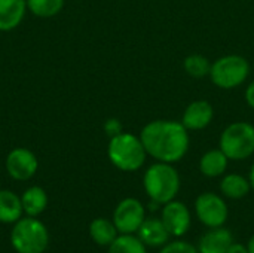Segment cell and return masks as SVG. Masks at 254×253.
<instances>
[{
	"instance_id": "cell-5",
	"label": "cell",
	"mask_w": 254,
	"mask_h": 253,
	"mask_svg": "<svg viewBox=\"0 0 254 253\" xmlns=\"http://www.w3.org/2000/svg\"><path fill=\"white\" fill-rule=\"evenodd\" d=\"M10 245L16 253H43L49 245V233L37 218H21L13 224Z\"/></svg>"
},
{
	"instance_id": "cell-6",
	"label": "cell",
	"mask_w": 254,
	"mask_h": 253,
	"mask_svg": "<svg viewBox=\"0 0 254 253\" xmlns=\"http://www.w3.org/2000/svg\"><path fill=\"white\" fill-rule=\"evenodd\" d=\"M219 148L229 161L249 160L254 155V125L247 121L231 122L220 134Z\"/></svg>"
},
{
	"instance_id": "cell-14",
	"label": "cell",
	"mask_w": 254,
	"mask_h": 253,
	"mask_svg": "<svg viewBox=\"0 0 254 253\" xmlns=\"http://www.w3.org/2000/svg\"><path fill=\"white\" fill-rule=\"evenodd\" d=\"M27 10V0H0V31L16 28Z\"/></svg>"
},
{
	"instance_id": "cell-26",
	"label": "cell",
	"mask_w": 254,
	"mask_h": 253,
	"mask_svg": "<svg viewBox=\"0 0 254 253\" xmlns=\"http://www.w3.org/2000/svg\"><path fill=\"white\" fill-rule=\"evenodd\" d=\"M228 253H249V249H247V246H244V245H241V243H232L231 245V248H229V251Z\"/></svg>"
},
{
	"instance_id": "cell-24",
	"label": "cell",
	"mask_w": 254,
	"mask_h": 253,
	"mask_svg": "<svg viewBox=\"0 0 254 253\" xmlns=\"http://www.w3.org/2000/svg\"><path fill=\"white\" fill-rule=\"evenodd\" d=\"M104 131H106V134L109 137H115V136H118V134H121L124 131V127H122L119 119L110 118V119H107L104 122Z\"/></svg>"
},
{
	"instance_id": "cell-20",
	"label": "cell",
	"mask_w": 254,
	"mask_h": 253,
	"mask_svg": "<svg viewBox=\"0 0 254 253\" xmlns=\"http://www.w3.org/2000/svg\"><path fill=\"white\" fill-rule=\"evenodd\" d=\"M185 72L193 79H202L210 76L211 61L202 54H190L183 61Z\"/></svg>"
},
{
	"instance_id": "cell-19",
	"label": "cell",
	"mask_w": 254,
	"mask_h": 253,
	"mask_svg": "<svg viewBox=\"0 0 254 253\" xmlns=\"http://www.w3.org/2000/svg\"><path fill=\"white\" fill-rule=\"evenodd\" d=\"M89 236L98 246H110L119 236L113 221L106 218H97L89 224Z\"/></svg>"
},
{
	"instance_id": "cell-21",
	"label": "cell",
	"mask_w": 254,
	"mask_h": 253,
	"mask_svg": "<svg viewBox=\"0 0 254 253\" xmlns=\"http://www.w3.org/2000/svg\"><path fill=\"white\" fill-rule=\"evenodd\" d=\"M109 253H147V246L134 234H121L109 246Z\"/></svg>"
},
{
	"instance_id": "cell-7",
	"label": "cell",
	"mask_w": 254,
	"mask_h": 253,
	"mask_svg": "<svg viewBox=\"0 0 254 253\" xmlns=\"http://www.w3.org/2000/svg\"><path fill=\"white\" fill-rule=\"evenodd\" d=\"M195 215L204 227L220 228L228 221L229 209L219 194L202 192L195 200Z\"/></svg>"
},
{
	"instance_id": "cell-23",
	"label": "cell",
	"mask_w": 254,
	"mask_h": 253,
	"mask_svg": "<svg viewBox=\"0 0 254 253\" xmlns=\"http://www.w3.org/2000/svg\"><path fill=\"white\" fill-rule=\"evenodd\" d=\"M159 253H199L198 249L190 245L189 242H183V240H176V242H168L165 246L161 248Z\"/></svg>"
},
{
	"instance_id": "cell-4",
	"label": "cell",
	"mask_w": 254,
	"mask_h": 253,
	"mask_svg": "<svg viewBox=\"0 0 254 253\" xmlns=\"http://www.w3.org/2000/svg\"><path fill=\"white\" fill-rule=\"evenodd\" d=\"M252 72L249 60L238 54L223 55L211 63L210 81L220 89H237L247 82Z\"/></svg>"
},
{
	"instance_id": "cell-28",
	"label": "cell",
	"mask_w": 254,
	"mask_h": 253,
	"mask_svg": "<svg viewBox=\"0 0 254 253\" xmlns=\"http://www.w3.org/2000/svg\"><path fill=\"white\" fill-rule=\"evenodd\" d=\"M247 249H249V253H254V236L250 239V240H249Z\"/></svg>"
},
{
	"instance_id": "cell-9",
	"label": "cell",
	"mask_w": 254,
	"mask_h": 253,
	"mask_svg": "<svg viewBox=\"0 0 254 253\" xmlns=\"http://www.w3.org/2000/svg\"><path fill=\"white\" fill-rule=\"evenodd\" d=\"M4 167L7 174L13 180L24 182V180H30L36 174L39 169V161L34 152H31L30 149L15 148L7 154Z\"/></svg>"
},
{
	"instance_id": "cell-12",
	"label": "cell",
	"mask_w": 254,
	"mask_h": 253,
	"mask_svg": "<svg viewBox=\"0 0 254 253\" xmlns=\"http://www.w3.org/2000/svg\"><path fill=\"white\" fill-rule=\"evenodd\" d=\"M137 234L147 248H162L170 242L171 237L161 218H146Z\"/></svg>"
},
{
	"instance_id": "cell-17",
	"label": "cell",
	"mask_w": 254,
	"mask_h": 253,
	"mask_svg": "<svg viewBox=\"0 0 254 253\" xmlns=\"http://www.w3.org/2000/svg\"><path fill=\"white\" fill-rule=\"evenodd\" d=\"M22 213L21 197L9 189H0V224H15Z\"/></svg>"
},
{
	"instance_id": "cell-10",
	"label": "cell",
	"mask_w": 254,
	"mask_h": 253,
	"mask_svg": "<svg viewBox=\"0 0 254 253\" xmlns=\"http://www.w3.org/2000/svg\"><path fill=\"white\" fill-rule=\"evenodd\" d=\"M161 221L173 237H182L189 231L192 216L185 203L173 200L164 204L161 210Z\"/></svg>"
},
{
	"instance_id": "cell-25",
	"label": "cell",
	"mask_w": 254,
	"mask_h": 253,
	"mask_svg": "<svg viewBox=\"0 0 254 253\" xmlns=\"http://www.w3.org/2000/svg\"><path fill=\"white\" fill-rule=\"evenodd\" d=\"M244 98H246L247 106L254 110V81H252V82L247 85L246 92H244Z\"/></svg>"
},
{
	"instance_id": "cell-18",
	"label": "cell",
	"mask_w": 254,
	"mask_h": 253,
	"mask_svg": "<svg viewBox=\"0 0 254 253\" xmlns=\"http://www.w3.org/2000/svg\"><path fill=\"white\" fill-rule=\"evenodd\" d=\"M21 203H22L24 213L27 216L37 218L45 212L48 206V194L40 186H30L21 195Z\"/></svg>"
},
{
	"instance_id": "cell-16",
	"label": "cell",
	"mask_w": 254,
	"mask_h": 253,
	"mask_svg": "<svg viewBox=\"0 0 254 253\" xmlns=\"http://www.w3.org/2000/svg\"><path fill=\"white\" fill-rule=\"evenodd\" d=\"M252 191V185L249 177L240 173L225 174L220 180V192L223 197L229 200H241L249 195Z\"/></svg>"
},
{
	"instance_id": "cell-8",
	"label": "cell",
	"mask_w": 254,
	"mask_h": 253,
	"mask_svg": "<svg viewBox=\"0 0 254 253\" xmlns=\"http://www.w3.org/2000/svg\"><path fill=\"white\" fill-rule=\"evenodd\" d=\"M146 219V209L137 198H124L113 212V224L119 234H135Z\"/></svg>"
},
{
	"instance_id": "cell-1",
	"label": "cell",
	"mask_w": 254,
	"mask_h": 253,
	"mask_svg": "<svg viewBox=\"0 0 254 253\" xmlns=\"http://www.w3.org/2000/svg\"><path fill=\"white\" fill-rule=\"evenodd\" d=\"M140 139L149 157L161 163L182 161L190 146V136L182 121L174 119H153L147 122L141 131Z\"/></svg>"
},
{
	"instance_id": "cell-27",
	"label": "cell",
	"mask_w": 254,
	"mask_h": 253,
	"mask_svg": "<svg viewBox=\"0 0 254 253\" xmlns=\"http://www.w3.org/2000/svg\"><path fill=\"white\" fill-rule=\"evenodd\" d=\"M249 180H250V185H252V189L254 191V164L250 169V174H249Z\"/></svg>"
},
{
	"instance_id": "cell-13",
	"label": "cell",
	"mask_w": 254,
	"mask_h": 253,
	"mask_svg": "<svg viewBox=\"0 0 254 253\" xmlns=\"http://www.w3.org/2000/svg\"><path fill=\"white\" fill-rule=\"evenodd\" d=\"M234 243L232 233L223 227L220 228H210L198 243L199 253H228L231 245Z\"/></svg>"
},
{
	"instance_id": "cell-11",
	"label": "cell",
	"mask_w": 254,
	"mask_h": 253,
	"mask_svg": "<svg viewBox=\"0 0 254 253\" xmlns=\"http://www.w3.org/2000/svg\"><path fill=\"white\" fill-rule=\"evenodd\" d=\"M214 119V107L207 100H193L189 103L183 112L182 124L188 131H202Z\"/></svg>"
},
{
	"instance_id": "cell-22",
	"label": "cell",
	"mask_w": 254,
	"mask_h": 253,
	"mask_svg": "<svg viewBox=\"0 0 254 253\" xmlns=\"http://www.w3.org/2000/svg\"><path fill=\"white\" fill-rule=\"evenodd\" d=\"M63 7L64 0H27V9L39 18H52Z\"/></svg>"
},
{
	"instance_id": "cell-15",
	"label": "cell",
	"mask_w": 254,
	"mask_h": 253,
	"mask_svg": "<svg viewBox=\"0 0 254 253\" xmlns=\"http://www.w3.org/2000/svg\"><path fill=\"white\" fill-rule=\"evenodd\" d=\"M229 166V158L220 148L210 149L204 152L199 158V171L202 176L208 179L220 177L226 173Z\"/></svg>"
},
{
	"instance_id": "cell-3",
	"label": "cell",
	"mask_w": 254,
	"mask_h": 253,
	"mask_svg": "<svg viewBox=\"0 0 254 253\" xmlns=\"http://www.w3.org/2000/svg\"><path fill=\"white\" fill-rule=\"evenodd\" d=\"M107 157L118 170L132 173L144 166L149 155L140 136L122 131L121 134L110 137L107 145Z\"/></svg>"
},
{
	"instance_id": "cell-2",
	"label": "cell",
	"mask_w": 254,
	"mask_h": 253,
	"mask_svg": "<svg viewBox=\"0 0 254 253\" xmlns=\"http://www.w3.org/2000/svg\"><path fill=\"white\" fill-rule=\"evenodd\" d=\"M182 186V179L177 169L170 163L156 161L149 166L143 176V188L150 201L164 206L176 200Z\"/></svg>"
}]
</instances>
